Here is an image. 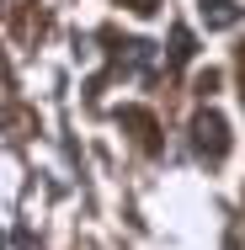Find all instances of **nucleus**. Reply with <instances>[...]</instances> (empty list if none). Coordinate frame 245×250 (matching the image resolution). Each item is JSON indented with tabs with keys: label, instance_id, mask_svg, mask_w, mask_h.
Returning <instances> with one entry per match:
<instances>
[{
	"label": "nucleus",
	"instance_id": "7ed1b4c3",
	"mask_svg": "<svg viewBox=\"0 0 245 250\" xmlns=\"http://www.w3.org/2000/svg\"><path fill=\"white\" fill-rule=\"evenodd\" d=\"M171 59H176V64L192 59V32H187V27H176V48H171Z\"/></svg>",
	"mask_w": 245,
	"mask_h": 250
},
{
	"label": "nucleus",
	"instance_id": "f03ea898",
	"mask_svg": "<svg viewBox=\"0 0 245 250\" xmlns=\"http://www.w3.org/2000/svg\"><path fill=\"white\" fill-rule=\"evenodd\" d=\"M197 5H202V21L208 27H235L240 21V5L235 0H197Z\"/></svg>",
	"mask_w": 245,
	"mask_h": 250
},
{
	"label": "nucleus",
	"instance_id": "f257e3e1",
	"mask_svg": "<svg viewBox=\"0 0 245 250\" xmlns=\"http://www.w3.org/2000/svg\"><path fill=\"white\" fill-rule=\"evenodd\" d=\"M192 149H197L202 165H224V154H229V123H224L213 106L192 117Z\"/></svg>",
	"mask_w": 245,
	"mask_h": 250
},
{
	"label": "nucleus",
	"instance_id": "20e7f679",
	"mask_svg": "<svg viewBox=\"0 0 245 250\" xmlns=\"http://www.w3.org/2000/svg\"><path fill=\"white\" fill-rule=\"evenodd\" d=\"M123 5H134L139 16H149V11H160V0H123Z\"/></svg>",
	"mask_w": 245,
	"mask_h": 250
}]
</instances>
